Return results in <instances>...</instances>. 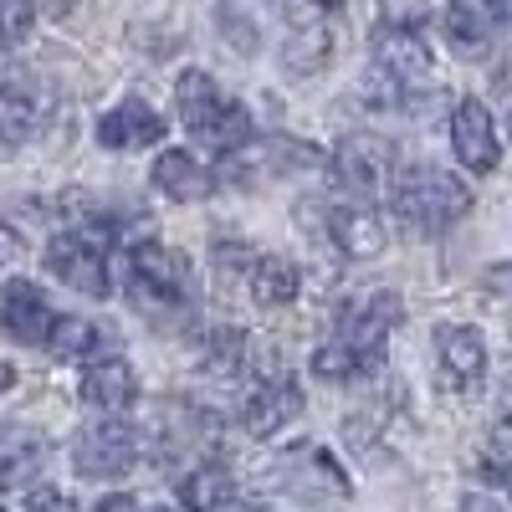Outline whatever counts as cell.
<instances>
[{
    "label": "cell",
    "instance_id": "6da1fadb",
    "mask_svg": "<svg viewBox=\"0 0 512 512\" xmlns=\"http://www.w3.org/2000/svg\"><path fill=\"white\" fill-rule=\"evenodd\" d=\"M405 318V303L400 292H364L354 303L338 308L333 318V333L313 349V374L328 379V384H349V379H364L369 369H379L384 359V344H390L395 323Z\"/></svg>",
    "mask_w": 512,
    "mask_h": 512
},
{
    "label": "cell",
    "instance_id": "7a4b0ae2",
    "mask_svg": "<svg viewBox=\"0 0 512 512\" xmlns=\"http://www.w3.org/2000/svg\"><path fill=\"white\" fill-rule=\"evenodd\" d=\"M175 118L185 123L195 154L226 159L251 139V108L241 98H231L205 67H185L175 77Z\"/></svg>",
    "mask_w": 512,
    "mask_h": 512
},
{
    "label": "cell",
    "instance_id": "3957f363",
    "mask_svg": "<svg viewBox=\"0 0 512 512\" xmlns=\"http://www.w3.org/2000/svg\"><path fill=\"white\" fill-rule=\"evenodd\" d=\"M123 292L144 318H185L195 308V272L190 262L154 236H139L123 246Z\"/></svg>",
    "mask_w": 512,
    "mask_h": 512
},
{
    "label": "cell",
    "instance_id": "277c9868",
    "mask_svg": "<svg viewBox=\"0 0 512 512\" xmlns=\"http://www.w3.org/2000/svg\"><path fill=\"white\" fill-rule=\"evenodd\" d=\"M390 210H395V221L410 236L436 241L456 221H466V210H472V190H466V180H456L451 169L405 164V169H395V180H390Z\"/></svg>",
    "mask_w": 512,
    "mask_h": 512
},
{
    "label": "cell",
    "instance_id": "5b68a950",
    "mask_svg": "<svg viewBox=\"0 0 512 512\" xmlns=\"http://www.w3.org/2000/svg\"><path fill=\"white\" fill-rule=\"evenodd\" d=\"M328 154L308 139H287V134H267V139H246L236 154H226L216 185H236V190H262L267 180H287V175H308L323 169Z\"/></svg>",
    "mask_w": 512,
    "mask_h": 512
},
{
    "label": "cell",
    "instance_id": "8992f818",
    "mask_svg": "<svg viewBox=\"0 0 512 512\" xmlns=\"http://www.w3.org/2000/svg\"><path fill=\"white\" fill-rule=\"evenodd\" d=\"M41 262H47V272L82 292V297H93V303H103V297L113 292V267H108V236L88 231V226H67L47 241V251H41Z\"/></svg>",
    "mask_w": 512,
    "mask_h": 512
},
{
    "label": "cell",
    "instance_id": "52a82bcc",
    "mask_svg": "<svg viewBox=\"0 0 512 512\" xmlns=\"http://www.w3.org/2000/svg\"><path fill=\"white\" fill-rule=\"evenodd\" d=\"M144 461V431L128 425L123 415H103L98 425L77 431L72 441V472L88 482H118Z\"/></svg>",
    "mask_w": 512,
    "mask_h": 512
},
{
    "label": "cell",
    "instance_id": "ba28073f",
    "mask_svg": "<svg viewBox=\"0 0 512 512\" xmlns=\"http://www.w3.org/2000/svg\"><path fill=\"white\" fill-rule=\"evenodd\" d=\"M369 62H374V77H384L400 93L431 88V72H436V52H431V41H425V26H400V21L374 26Z\"/></svg>",
    "mask_w": 512,
    "mask_h": 512
},
{
    "label": "cell",
    "instance_id": "9c48e42d",
    "mask_svg": "<svg viewBox=\"0 0 512 512\" xmlns=\"http://www.w3.org/2000/svg\"><path fill=\"white\" fill-rule=\"evenodd\" d=\"M328 169L354 200L369 205L379 195H390V180H395L400 159H395V144L379 139V134H344L328 154Z\"/></svg>",
    "mask_w": 512,
    "mask_h": 512
},
{
    "label": "cell",
    "instance_id": "30bf717a",
    "mask_svg": "<svg viewBox=\"0 0 512 512\" xmlns=\"http://www.w3.org/2000/svg\"><path fill=\"white\" fill-rule=\"evenodd\" d=\"M436 379L456 400H472L487 384V338L472 323H441L436 328Z\"/></svg>",
    "mask_w": 512,
    "mask_h": 512
},
{
    "label": "cell",
    "instance_id": "8fae6325",
    "mask_svg": "<svg viewBox=\"0 0 512 512\" xmlns=\"http://www.w3.org/2000/svg\"><path fill=\"white\" fill-rule=\"evenodd\" d=\"M297 415H303V390H297V379H287V374L251 379V390L236 400V425L251 441L282 436Z\"/></svg>",
    "mask_w": 512,
    "mask_h": 512
},
{
    "label": "cell",
    "instance_id": "7c38bea8",
    "mask_svg": "<svg viewBox=\"0 0 512 512\" xmlns=\"http://www.w3.org/2000/svg\"><path fill=\"white\" fill-rule=\"evenodd\" d=\"M57 318H62V313L52 308V297L41 292L31 277H6V287H0V333H6L11 344H21V349H47Z\"/></svg>",
    "mask_w": 512,
    "mask_h": 512
},
{
    "label": "cell",
    "instance_id": "4fadbf2b",
    "mask_svg": "<svg viewBox=\"0 0 512 512\" xmlns=\"http://www.w3.org/2000/svg\"><path fill=\"white\" fill-rule=\"evenodd\" d=\"M164 134H169V118H164L149 98H139V93L118 98V103L98 118V144H103L108 154L154 149V144H164Z\"/></svg>",
    "mask_w": 512,
    "mask_h": 512
},
{
    "label": "cell",
    "instance_id": "5bb4252c",
    "mask_svg": "<svg viewBox=\"0 0 512 512\" xmlns=\"http://www.w3.org/2000/svg\"><path fill=\"white\" fill-rule=\"evenodd\" d=\"M451 149L461 159V169L472 175H492L502 159V139H497V118L482 98H461L451 108Z\"/></svg>",
    "mask_w": 512,
    "mask_h": 512
},
{
    "label": "cell",
    "instance_id": "9a60e30c",
    "mask_svg": "<svg viewBox=\"0 0 512 512\" xmlns=\"http://www.w3.org/2000/svg\"><path fill=\"white\" fill-rule=\"evenodd\" d=\"M323 236L333 241L338 256H349V262H369V256H379L384 246H390V226H384V216L364 200L333 205L328 221H323Z\"/></svg>",
    "mask_w": 512,
    "mask_h": 512
},
{
    "label": "cell",
    "instance_id": "2e32d148",
    "mask_svg": "<svg viewBox=\"0 0 512 512\" xmlns=\"http://www.w3.org/2000/svg\"><path fill=\"white\" fill-rule=\"evenodd\" d=\"M77 395H82V405H93L98 415H128L139 405V374H134V364L118 359V354H98L88 369H82Z\"/></svg>",
    "mask_w": 512,
    "mask_h": 512
},
{
    "label": "cell",
    "instance_id": "e0dca14e",
    "mask_svg": "<svg viewBox=\"0 0 512 512\" xmlns=\"http://www.w3.org/2000/svg\"><path fill=\"white\" fill-rule=\"evenodd\" d=\"M149 185L175 200V205H190V200H205L210 190H216V169H210L195 149H164L149 169Z\"/></svg>",
    "mask_w": 512,
    "mask_h": 512
},
{
    "label": "cell",
    "instance_id": "ac0fdd59",
    "mask_svg": "<svg viewBox=\"0 0 512 512\" xmlns=\"http://www.w3.org/2000/svg\"><path fill=\"white\" fill-rule=\"evenodd\" d=\"M241 282L251 292V303L287 308V303H297V292H303V267H297L292 256H282V251H251Z\"/></svg>",
    "mask_w": 512,
    "mask_h": 512
},
{
    "label": "cell",
    "instance_id": "d6986e66",
    "mask_svg": "<svg viewBox=\"0 0 512 512\" xmlns=\"http://www.w3.org/2000/svg\"><path fill=\"white\" fill-rule=\"evenodd\" d=\"M277 477H287L282 487L287 492H318V497H349V477L338 472V461L323 451V446H297V451H287L282 456V466H277Z\"/></svg>",
    "mask_w": 512,
    "mask_h": 512
},
{
    "label": "cell",
    "instance_id": "ffe728a7",
    "mask_svg": "<svg viewBox=\"0 0 512 512\" xmlns=\"http://www.w3.org/2000/svg\"><path fill=\"white\" fill-rule=\"evenodd\" d=\"M446 41H451V52L456 57H487L492 52V36H497V16L487 0H451L446 16Z\"/></svg>",
    "mask_w": 512,
    "mask_h": 512
},
{
    "label": "cell",
    "instance_id": "44dd1931",
    "mask_svg": "<svg viewBox=\"0 0 512 512\" xmlns=\"http://www.w3.org/2000/svg\"><path fill=\"white\" fill-rule=\"evenodd\" d=\"M41 128V108L21 82H0V154H16L36 139Z\"/></svg>",
    "mask_w": 512,
    "mask_h": 512
},
{
    "label": "cell",
    "instance_id": "7402d4cb",
    "mask_svg": "<svg viewBox=\"0 0 512 512\" xmlns=\"http://www.w3.org/2000/svg\"><path fill=\"white\" fill-rule=\"evenodd\" d=\"M185 507L190 512H236L241 507V487L231 482L226 466H195L185 477Z\"/></svg>",
    "mask_w": 512,
    "mask_h": 512
},
{
    "label": "cell",
    "instance_id": "603a6c76",
    "mask_svg": "<svg viewBox=\"0 0 512 512\" xmlns=\"http://www.w3.org/2000/svg\"><path fill=\"white\" fill-rule=\"evenodd\" d=\"M103 344H108L103 323L77 318V313H62L57 328H52V338H47V354H57L62 364H77V359H98Z\"/></svg>",
    "mask_w": 512,
    "mask_h": 512
},
{
    "label": "cell",
    "instance_id": "cb8c5ba5",
    "mask_svg": "<svg viewBox=\"0 0 512 512\" xmlns=\"http://www.w3.org/2000/svg\"><path fill=\"white\" fill-rule=\"evenodd\" d=\"M41 456H47V441L31 436V431H11V425H6V441H0V487L26 482L41 466Z\"/></svg>",
    "mask_w": 512,
    "mask_h": 512
},
{
    "label": "cell",
    "instance_id": "d4e9b609",
    "mask_svg": "<svg viewBox=\"0 0 512 512\" xmlns=\"http://www.w3.org/2000/svg\"><path fill=\"white\" fill-rule=\"evenodd\" d=\"M328 52H333V41H328L323 26H297L287 36V67H292V77H313L328 62Z\"/></svg>",
    "mask_w": 512,
    "mask_h": 512
},
{
    "label": "cell",
    "instance_id": "484cf974",
    "mask_svg": "<svg viewBox=\"0 0 512 512\" xmlns=\"http://www.w3.org/2000/svg\"><path fill=\"white\" fill-rule=\"evenodd\" d=\"M31 21H36V11H31V0H0V47H21V41L31 36Z\"/></svg>",
    "mask_w": 512,
    "mask_h": 512
},
{
    "label": "cell",
    "instance_id": "4316f807",
    "mask_svg": "<svg viewBox=\"0 0 512 512\" xmlns=\"http://www.w3.org/2000/svg\"><path fill=\"white\" fill-rule=\"evenodd\" d=\"M21 512H77V497L57 482H36V487H26Z\"/></svg>",
    "mask_w": 512,
    "mask_h": 512
},
{
    "label": "cell",
    "instance_id": "83f0119b",
    "mask_svg": "<svg viewBox=\"0 0 512 512\" xmlns=\"http://www.w3.org/2000/svg\"><path fill=\"white\" fill-rule=\"evenodd\" d=\"M482 477L497 482V487L512 497V441H492V451H487V461H482Z\"/></svg>",
    "mask_w": 512,
    "mask_h": 512
},
{
    "label": "cell",
    "instance_id": "f1b7e54d",
    "mask_svg": "<svg viewBox=\"0 0 512 512\" xmlns=\"http://www.w3.org/2000/svg\"><path fill=\"white\" fill-rule=\"evenodd\" d=\"M487 287L502 292V297H512V262H492L487 267Z\"/></svg>",
    "mask_w": 512,
    "mask_h": 512
},
{
    "label": "cell",
    "instance_id": "f546056e",
    "mask_svg": "<svg viewBox=\"0 0 512 512\" xmlns=\"http://www.w3.org/2000/svg\"><path fill=\"white\" fill-rule=\"evenodd\" d=\"M93 512H139V502L134 497H128V492H113V497H103Z\"/></svg>",
    "mask_w": 512,
    "mask_h": 512
},
{
    "label": "cell",
    "instance_id": "4dcf8cb0",
    "mask_svg": "<svg viewBox=\"0 0 512 512\" xmlns=\"http://www.w3.org/2000/svg\"><path fill=\"white\" fill-rule=\"evenodd\" d=\"M461 512H502V507H497L492 497H482V492H472V497H466V507H461Z\"/></svg>",
    "mask_w": 512,
    "mask_h": 512
},
{
    "label": "cell",
    "instance_id": "1f68e13d",
    "mask_svg": "<svg viewBox=\"0 0 512 512\" xmlns=\"http://www.w3.org/2000/svg\"><path fill=\"white\" fill-rule=\"evenodd\" d=\"M11 384H16V364H6V359H0V395H6Z\"/></svg>",
    "mask_w": 512,
    "mask_h": 512
},
{
    "label": "cell",
    "instance_id": "d6a6232c",
    "mask_svg": "<svg viewBox=\"0 0 512 512\" xmlns=\"http://www.w3.org/2000/svg\"><path fill=\"white\" fill-rule=\"evenodd\" d=\"M11 251H16V236H11V231H0V267H6V256H11Z\"/></svg>",
    "mask_w": 512,
    "mask_h": 512
},
{
    "label": "cell",
    "instance_id": "836d02e7",
    "mask_svg": "<svg viewBox=\"0 0 512 512\" xmlns=\"http://www.w3.org/2000/svg\"><path fill=\"white\" fill-rule=\"evenodd\" d=\"M313 6H318V11H338V6H344V0H313Z\"/></svg>",
    "mask_w": 512,
    "mask_h": 512
},
{
    "label": "cell",
    "instance_id": "e575fe53",
    "mask_svg": "<svg viewBox=\"0 0 512 512\" xmlns=\"http://www.w3.org/2000/svg\"><path fill=\"white\" fill-rule=\"evenodd\" d=\"M139 512H180V507H169V502H154V507H139Z\"/></svg>",
    "mask_w": 512,
    "mask_h": 512
},
{
    "label": "cell",
    "instance_id": "d590c367",
    "mask_svg": "<svg viewBox=\"0 0 512 512\" xmlns=\"http://www.w3.org/2000/svg\"><path fill=\"white\" fill-rule=\"evenodd\" d=\"M0 441H6V425H0Z\"/></svg>",
    "mask_w": 512,
    "mask_h": 512
}]
</instances>
